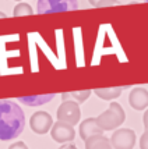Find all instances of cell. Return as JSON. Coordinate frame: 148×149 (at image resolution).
Wrapping results in <instances>:
<instances>
[{"mask_svg": "<svg viewBox=\"0 0 148 149\" xmlns=\"http://www.w3.org/2000/svg\"><path fill=\"white\" fill-rule=\"evenodd\" d=\"M8 149H28V146L24 142H14L8 146Z\"/></svg>", "mask_w": 148, "mask_h": 149, "instance_id": "obj_17", "label": "cell"}, {"mask_svg": "<svg viewBox=\"0 0 148 149\" xmlns=\"http://www.w3.org/2000/svg\"><path fill=\"white\" fill-rule=\"evenodd\" d=\"M140 149H148V131H145L140 138Z\"/></svg>", "mask_w": 148, "mask_h": 149, "instance_id": "obj_15", "label": "cell"}, {"mask_svg": "<svg viewBox=\"0 0 148 149\" xmlns=\"http://www.w3.org/2000/svg\"><path fill=\"white\" fill-rule=\"evenodd\" d=\"M88 1H90V4H91V6L98 7V4H99V3H101L102 0H88Z\"/></svg>", "mask_w": 148, "mask_h": 149, "instance_id": "obj_19", "label": "cell"}, {"mask_svg": "<svg viewBox=\"0 0 148 149\" xmlns=\"http://www.w3.org/2000/svg\"><path fill=\"white\" fill-rule=\"evenodd\" d=\"M110 143L113 149H133L135 145V132L130 128H119L112 134Z\"/></svg>", "mask_w": 148, "mask_h": 149, "instance_id": "obj_5", "label": "cell"}, {"mask_svg": "<svg viewBox=\"0 0 148 149\" xmlns=\"http://www.w3.org/2000/svg\"><path fill=\"white\" fill-rule=\"evenodd\" d=\"M129 86H110V88H99V89H95V93L97 96H99L103 100H113L116 97L120 96L124 89H127Z\"/></svg>", "mask_w": 148, "mask_h": 149, "instance_id": "obj_11", "label": "cell"}, {"mask_svg": "<svg viewBox=\"0 0 148 149\" xmlns=\"http://www.w3.org/2000/svg\"><path fill=\"white\" fill-rule=\"evenodd\" d=\"M91 95V91H78V92H63L62 93V99L63 100H69V97H73L74 102H77L78 104L84 103Z\"/></svg>", "mask_w": 148, "mask_h": 149, "instance_id": "obj_13", "label": "cell"}, {"mask_svg": "<svg viewBox=\"0 0 148 149\" xmlns=\"http://www.w3.org/2000/svg\"><path fill=\"white\" fill-rule=\"evenodd\" d=\"M102 132L103 130L98 125L97 118H94V117H90V118L84 120L83 123L80 124V136L83 138L84 141L88 139L90 136L102 135Z\"/></svg>", "mask_w": 148, "mask_h": 149, "instance_id": "obj_9", "label": "cell"}, {"mask_svg": "<svg viewBox=\"0 0 148 149\" xmlns=\"http://www.w3.org/2000/svg\"><path fill=\"white\" fill-rule=\"evenodd\" d=\"M129 103L134 110H144L148 107V91L145 88H133L129 95Z\"/></svg>", "mask_w": 148, "mask_h": 149, "instance_id": "obj_8", "label": "cell"}, {"mask_svg": "<svg viewBox=\"0 0 148 149\" xmlns=\"http://www.w3.org/2000/svg\"><path fill=\"white\" fill-rule=\"evenodd\" d=\"M124 120H126V113L123 110L122 104L117 102H112L109 107L102 114H99V117H97L98 125L103 131H112L119 128L124 123Z\"/></svg>", "mask_w": 148, "mask_h": 149, "instance_id": "obj_2", "label": "cell"}, {"mask_svg": "<svg viewBox=\"0 0 148 149\" xmlns=\"http://www.w3.org/2000/svg\"><path fill=\"white\" fill-rule=\"evenodd\" d=\"M25 128V114L13 100H0V141L18 138Z\"/></svg>", "mask_w": 148, "mask_h": 149, "instance_id": "obj_1", "label": "cell"}, {"mask_svg": "<svg viewBox=\"0 0 148 149\" xmlns=\"http://www.w3.org/2000/svg\"><path fill=\"white\" fill-rule=\"evenodd\" d=\"M60 149H77V146L73 145V143H69V145H66V146H63V148H60Z\"/></svg>", "mask_w": 148, "mask_h": 149, "instance_id": "obj_20", "label": "cell"}, {"mask_svg": "<svg viewBox=\"0 0 148 149\" xmlns=\"http://www.w3.org/2000/svg\"><path fill=\"white\" fill-rule=\"evenodd\" d=\"M52 125H53V120L48 111H35L29 118V127L38 135H43L48 131H51Z\"/></svg>", "mask_w": 148, "mask_h": 149, "instance_id": "obj_6", "label": "cell"}, {"mask_svg": "<svg viewBox=\"0 0 148 149\" xmlns=\"http://www.w3.org/2000/svg\"><path fill=\"white\" fill-rule=\"evenodd\" d=\"M51 136L55 142L59 143H66V142H71L76 136V131L73 128V125L70 124H66L63 121H56V123L52 125L51 128Z\"/></svg>", "mask_w": 148, "mask_h": 149, "instance_id": "obj_7", "label": "cell"}, {"mask_svg": "<svg viewBox=\"0 0 148 149\" xmlns=\"http://www.w3.org/2000/svg\"><path fill=\"white\" fill-rule=\"evenodd\" d=\"M14 17H22V15H32L34 10L32 7L29 6L28 3H18L17 6L14 7Z\"/></svg>", "mask_w": 148, "mask_h": 149, "instance_id": "obj_14", "label": "cell"}, {"mask_svg": "<svg viewBox=\"0 0 148 149\" xmlns=\"http://www.w3.org/2000/svg\"><path fill=\"white\" fill-rule=\"evenodd\" d=\"M81 118L80 104L74 100H63V103L58 109V120L70 125H76Z\"/></svg>", "mask_w": 148, "mask_h": 149, "instance_id": "obj_4", "label": "cell"}, {"mask_svg": "<svg viewBox=\"0 0 148 149\" xmlns=\"http://www.w3.org/2000/svg\"><path fill=\"white\" fill-rule=\"evenodd\" d=\"M78 8V0H38V14L73 11Z\"/></svg>", "mask_w": 148, "mask_h": 149, "instance_id": "obj_3", "label": "cell"}, {"mask_svg": "<svg viewBox=\"0 0 148 149\" xmlns=\"http://www.w3.org/2000/svg\"><path fill=\"white\" fill-rule=\"evenodd\" d=\"M145 1H147V3H148V0H145Z\"/></svg>", "mask_w": 148, "mask_h": 149, "instance_id": "obj_23", "label": "cell"}, {"mask_svg": "<svg viewBox=\"0 0 148 149\" xmlns=\"http://www.w3.org/2000/svg\"><path fill=\"white\" fill-rule=\"evenodd\" d=\"M119 4V1L117 0H102L98 7H108V6H117Z\"/></svg>", "mask_w": 148, "mask_h": 149, "instance_id": "obj_16", "label": "cell"}, {"mask_svg": "<svg viewBox=\"0 0 148 149\" xmlns=\"http://www.w3.org/2000/svg\"><path fill=\"white\" fill-rule=\"evenodd\" d=\"M0 18H6V14H4V13H1V11H0Z\"/></svg>", "mask_w": 148, "mask_h": 149, "instance_id": "obj_21", "label": "cell"}, {"mask_svg": "<svg viewBox=\"0 0 148 149\" xmlns=\"http://www.w3.org/2000/svg\"><path fill=\"white\" fill-rule=\"evenodd\" d=\"M17 1H21V0H17Z\"/></svg>", "mask_w": 148, "mask_h": 149, "instance_id": "obj_22", "label": "cell"}, {"mask_svg": "<svg viewBox=\"0 0 148 149\" xmlns=\"http://www.w3.org/2000/svg\"><path fill=\"white\" fill-rule=\"evenodd\" d=\"M85 149H113L110 139L103 135H94L85 139Z\"/></svg>", "mask_w": 148, "mask_h": 149, "instance_id": "obj_10", "label": "cell"}, {"mask_svg": "<svg viewBox=\"0 0 148 149\" xmlns=\"http://www.w3.org/2000/svg\"><path fill=\"white\" fill-rule=\"evenodd\" d=\"M142 123H144V128H145V131H148V109L145 110L144 116H142Z\"/></svg>", "mask_w": 148, "mask_h": 149, "instance_id": "obj_18", "label": "cell"}, {"mask_svg": "<svg viewBox=\"0 0 148 149\" xmlns=\"http://www.w3.org/2000/svg\"><path fill=\"white\" fill-rule=\"evenodd\" d=\"M53 97H55V95H53V93H48V95H38V96L18 97V100L21 102V103L28 104V106H41V104L51 102Z\"/></svg>", "mask_w": 148, "mask_h": 149, "instance_id": "obj_12", "label": "cell"}]
</instances>
